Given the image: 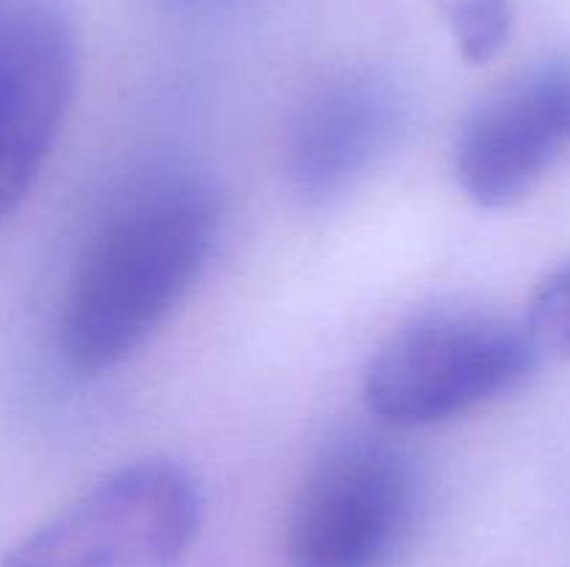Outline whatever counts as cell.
<instances>
[{
	"instance_id": "1",
	"label": "cell",
	"mask_w": 570,
	"mask_h": 567,
	"mask_svg": "<svg viewBox=\"0 0 570 567\" xmlns=\"http://www.w3.org/2000/svg\"><path fill=\"white\" fill-rule=\"evenodd\" d=\"M215 228V200L195 183L156 189L106 222L65 300L67 365L98 376L131 356L189 292Z\"/></svg>"
},
{
	"instance_id": "3",
	"label": "cell",
	"mask_w": 570,
	"mask_h": 567,
	"mask_svg": "<svg viewBox=\"0 0 570 567\" xmlns=\"http://www.w3.org/2000/svg\"><path fill=\"white\" fill-rule=\"evenodd\" d=\"M204 523L193 472L137 461L95 484L22 539L3 567H173Z\"/></svg>"
},
{
	"instance_id": "8",
	"label": "cell",
	"mask_w": 570,
	"mask_h": 567,
	"mask_svg": "<svg viewBox=\"0 0 570 567\" xmlns=\"http://www.w3.org/2000/svg\"><path fill=\"white\" fill-rule=\"evenodd\" d=\"M521 326L540 356L570 359V259L540 278Z\"/></svg>"
},
{
	"instance_id": "7",
	"label": "cell",
	"mask_w": 570,
	"mask_h": 567,
	"mask_svg": "<svg viewBox=\"0 0 570 567\" xmlns=\"http://www.w3.org/2000/svg\"><path fill=\"white\" fill-rule=\"evenodd\" d=\"M393 131V100L371 81H343L306 106L289 172L301 192L326 198L365 170Z\"/></svg>"
},
{
	"instance_id": "10",
	"label": "cell",
	"mask_w": 570,
	"mask_h": 567,
	"mask_svg": "<svg viewBox=\"0 0 570 567\" xmlns=\"http://www.w3.org/2000/svg\"><path fill=\"white\" fill-rule=\"evenodd\" d=\"M538 83L543 103L560 131L562 142L570 145V67L568 64H549L543 70L532 72Z\"/></svg>"
},
{
	"instance_id": "4",
	"label": "cell",
	"mask_w": 570,
	"mask_h": 567,
	"mask_svg": "<svg viewBox=\"0 0 570 567\" xmlns=\"http://www.w3.org/2000/svg\"><path fill=\"white\" fill-rule=\"evenodd\" d=\"M417 484L390 445L351 439L328 450L287 523V567H390L410 539Z\"/></svg>"
},
{
	"instance_id": "2",
	"label": "cell",
	"mask_w": 570,
	"mask_h": 567,
	"mask_svg": "<svg viewBox=\"0 0 570 567\" xmlns=\"http://www.w3.org/2000/svg\"><path fill=\"white\" fill-rule=\"evenodd\" d=\"M540 359L521 322L429 315L382 345L367 367L365 400L390 426H432L518 389Z\"/></svg>"
},
{
	"instance_id": "5",
	"label": "cell",
	"mask_w": 570,
	"mask_h": 567,
	"mask_svg": "<svg viewBox=\"0 0 570 567\" xmlns=\"http://www.w3.org/2000/svg\"><path fill=\"white\" fill-rule=\"evenodd\" d=\"M76 89V42L45 0L0 3V222L26 200Z\"/></svg>"
},
{
	"instance_id": "9",
	"label": "cell",
	"mask_w": 570,
	"mask_h": 567,
	"mask_svg": "<svg viewBox=\"0 0 570 567\" xmlns=\"http://www.w3.org/2000/svg\"><path fill=\"white\" fill-rule=\"evenodd\" d=\"M449 22L462 59L488 64L510 39L512 0H454Z\"/></svg>"
},
{
	"instance_id": "6",
	"label": "cell",
	"mask_w": 570,
	"mask_h": 567,
	"mask_svg": "<svg viewBox=\"0 0 570 567\" xmlns=\"http://www.w3.org/2000/svg\"><path fill=\"white\" fill-rule=\"evenodd\" d=\"M562 145L543 94L529 76L490 98L462 128L456 178L479 206L504 209L532 192Z\"/></svg>"
}]
</instances>
